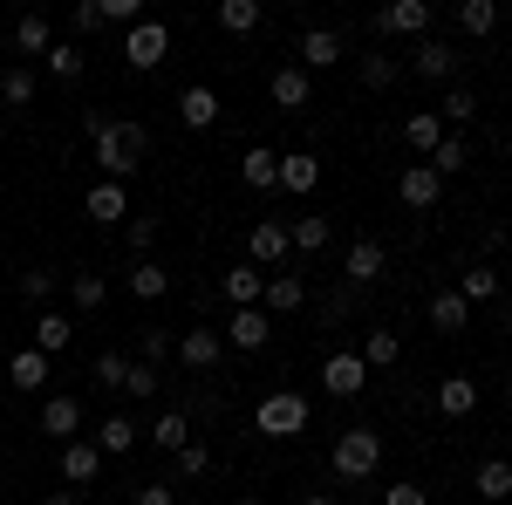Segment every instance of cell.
Wrapping results in <instances>:
<instances>
[{"mask_svg":"<svg viewBox=\"0 0 512 505\" xmlns=\"http://www.w3.org/2000/svg\"><path fill=\"white\" fill-rule=\"evenodd\" d=\"M82 130H89V144H96V164H103V178L110 185H123L137 164H144V151H151V130L130 117H103V110H82Z\"/></svg>","mask_w":512,"mask_h":505,"instance_id":"obj_1","label":"cell"},{"mask_svg":"<svg viewBox=\"0 0 512 505\" xmlns=\"http://www.w3.org/2000/svg\"><path fill=\"white\" fill-rule=\"evenodd\" d=\"M328 465H335V478H369V471L383 465V437L369 424H355L335 437V451H328Z\"/></svg>","mask_w":512,"mask_h":505,"instance_id":"obj_2","label":"cell"},{"mask_svg":"<svg viewBox=\"0 0 512 505\" xmlns=\"http://www.w3.org/2000/svg\"><path fill=\"white\" fill-rule=\"evenodd\" d=\"M253 430H260V437H301V430H308V396L274 389V396L253 410Z\"/></svg>","mask_w":512,"mask_h":505,"instance_id":"obj_3","label":"cell"},{"mask_svg":"<svg viewBox=\"0 0 512 505\" xmlns=\"http://www.w3.org/2000/svg\"><path fill=\"white\" fill-rule=\"evenodd\" d=\"M164 55H171V28H164V21L144 14L137 28H123V62H130V69H158Z\"/></svg>","mask_w":512,"mask_h":505,"instance_id":"obj_4","label":"cell"},{"mask_svg":"<svg viewBox=\"0 0 512 505\" xmlns=\"http://www.w3.org/2000/svg\"><path fill=\"white\" fill-rule=\"evenodd\" d=\"M246 253H253V267H260V273H280V267H287V253H294V239H287L280 219H260V226L246 233Z\"/></svg>","mask_w":512,"mask_h":505,"instance_id":"obj_5","label":"cell"},{"mask_svg":"<svg viewBox=\"0 0 512 505\" xmlns=\"http://www.w3.org/2000/svg\"><path fill=\"white\" fill-rule=\"evenodd\" d=\"M219 335H226L233 349H246V355H253V349H267V342H274V314H267V308H233Z\"/></svg>","mask_w":512,"mask_h":505,"instance_id":"obj_6","label":"cell"},{"mask_svg":"<svg viewBox=\"0 0 512 505\" xmlns=\"http://www.w3.org/2000/svg\"><path fill=\"white\" fill-rule=\"evenodd\" d=\"M410 76L451 82V76H458V48H451V41H437V35H424L417 48H410Z\"/></svg>","mask_w":512,"mask_h":505,"instance_id":"obj_7","label":"cell"},{"mask_svg":"<svg viewBox=\"0 0 512 505\" xmlns=\"http://www.w3.org/2000/svg\"><path fill=\"white\" fill-rule=\"evenodd\" d=\"M321 383H328V396H362V389H369V362L349 355V349H335L321 362Z\"/></svg>","mask_w":512,"mask_h":505,"instance_id":"obj_8","label":"cell"},{"mask_svg":"<svg viewBox=\"0 0 512 505\" xmlns=\"http://www.w3.org/2000/svg\"><path fill=\"white\" fill-rule=\"evenodd\" d=\"M396 198H403L410 212H437V198H444V178H437L431 164H410V171L396 178Z\"/></svg>","mask_w":512,"mask_h":505,"instance_id":"obj_9","label":"cell"},{"mask_svg":"<svg viewBox=\"0 0 512 505\" xmlns=\"http://www.w3.org/2000/svg\"><path fill=\"white\" fill-rule=\"evenodd\" d=\"M260 308L267 314H301L308 308V280H301V273H267V294H260Z\"/></svg>","mask_w":512,"mask_h":505,"instance_id":"obj_10","label":"cell"},{"mask_svg":"<svg viewBox=\"0 0 512 505\" xmlns=\"http://www.w3.org/2000/svg\"><path fill=\"white\" fill-rule=\"evenodd\" d=\"M321 185V157L315 151H280V192L287 198H308Z\"/></svg>","mask_w":512,"mask_h":505,"instance_id":"obj_11","label":"cell"},{"mask_svg":"<svg viewBox=\"0 0 512 505\" xmlns=\"http://www.w3.org/2000/svg\"><path fill=\"white\" fill-rule=\"evenodd\" d=\"M219 349H226V335L219 328H185V342H178V362L205 376V369H219Z\"/></svg>","mask_w":512,"mask_h":505,"instance_id":"obj_12","label":"cell"},{"mask_svg":"<svg viewBox=\"0 0 512 505\" xmlns=\"http://www.w3.org/2000/svg\"><path fill=\"white\" fill-rule=\"evenodd\" d=\"M424 28H431V7H424V0H390V7L376 14V35H417L424 41Z\"/></svg>","mask_w":512,"mask_h":505,"instance_id":"obj_13","label":"cell"},{"mask_svg":"<svg viewBox=\"0 0 512 505\" xmlns=\"http://www.w3.org/2000/svg\"><path fill=\"white\" fill-rule=\"evenodd\" d=\"M96 471H103L96 437H69V444H62V478H69V485H96Z\"/></svg>","mask_w":512,"mask_h":505,"instance_id":"obj_14","label":"cell"},{"mask_svg":"<svg viewBox=\"0 0 512 505\" xmlns=\"http://www.w3.org/2000/svg\"><path fill=\"white\" fill-rule=\"evenodd\" d=\"M267 96H274L280 110H308L315 82H308V69H301V62H287V69H274V82H267Z\"/></svg>","mask_w":512,"mask_h":505,"instance_id":"obj_15","label":"cell"},{"mask_svg":"<svg viewBox=\"0 0 512 505\" xmlns=\"http://www.w3.org/2000/svg\"><path fill=\"white\" fill-rule=\"evenodd\" d=\"M472 410H478V383H472V376H444V383H437V417L465 424Z\"/></svg>","mask_w":512,"mask_h":505,"instance_id":"obj_16","label":"cell"},{"mask_svg":"<svg viewBox=\"0 0 512 505\" xmlns=\"http://www.w3.org/2000/svg\"><path fill=\"white\" fill-rule=\"evenodd\" d=\"M82 205H89V219H96V226H117V219H130V192H123V185H110V178H96Z\"/></svg>","mask_w":512,"mask_h":505,"instance_id":"obj_17","label":"cell"},{"mask_svg":"<svg viewBox=\"0 0 512 505\" xmlns=\"http://www.w3.org/2000/svg\"><path fill=\"white\" fill-rule=\"evenodd\" d=\"M383 267H390V253H383V239H355L349 260H342V273H349L355 287H369V280H383Z\"/></svg>","mask_w":512,"mask_h":505,"instance_id":"obj_18","label":"cell"},{"mask_svg":"<svg viewBox=\"0 0 512 505\" xmlns=\"http://www.w3.org/2000/svg\"><path fill=\"white\" fill-rule=\"evenodd\" d=\"M219 294H226L233 308H260V294H267V273L253 267V260H246V267H226V280H219Z\"/></svg>","mask_w":512,"mask_h":505,"instance_id":"obj_19","label":"cell"},{"mask_svg":"<svg viewBox=\"0 0 512 505\" xmlns=\"http://www.w3.org/2000/svg\"><path fill=\"white\" fill-rule=\"evenodd\" d=\"M465 321H472V301H465L458 287H437L431 294V328L437 335H465Z\"/></svg>","mask_w":512,"mask_h":505,"instance_id":"obj_20","label":"cell"},{"mask_svg":"<svg viewBox=\"0 0 512 505\" xmlns=\"http://www.w3.org/2000/svg\"><path fill=\"white\" fill-rule=\"evenodd\" d=\"M178 123H185V130H212V123H219V89L192 82V89L178 96Z\"/></svg>","mask_w":512,"mask_h":505,"instance_id":"obj_21","label":"cell"},{"mask_svg":"<svg viewBox=\"0 0 512 505\" xmlns=\"http://www.w3.org/2000/svg\"><path fill=\"white\" fill-rule=\"evenodd\" d=\"M69 342H76V321H69V314H55V308H41V314H35V349L55 362Z\"/></svg>","mask_w":512,"mask_h":505,"instance_id":"obj_22","label":"cell"},{"mask_svg":"<svg viewBox=\"0 0 512 505\" xmlns=\"http://www.w3.org/2000/svg\"><path fill=\"white\" fill-rule=\"evenodd\" d=\"M294 55H301V69H335V62H342V35H328V28H308Z\"/></svg>","mask_w":512,"mask_h":505,"instance_id":"obj_23","label":"cell"},{"mask_svg":"<svg viewBox=\"0 0 512 505\" xmlns=\"http://www.w3.org/2000/svg\"><path fill=\"white\" fill-rule=\"evenodd\" d=\"M403 144L431 157L437 144H444V117H437V110H410V117H403Z\"/></svg>","mask_w":512,"mask_h":505,"instance_id":"obj_24","label":"cell"},{"mask_svg":"<svg viewBox=\"0 0 512 505\" xmlns=\"http://www.w3.org/2000/svg\"><path fill=\"white\" fill-rule=\"evenodd\" d=\"M239 178H246L253 192H274V185H280V157L267 151V144H253V151L239 157Z\"/></svg>","mask_w":512,"mask_h":505,"instance_id":"obj_25","label":"cell"},{"mask_svg":"<svg viewBox=\"0 0 512 505\" xmlns=\"http://www.w3.org/2000/svg\"><path fill=\"white\" fill-rule=\"evenodd\" d=\"M41 430H48V437H76L82 430V403L76 396H48V403H41Z\"/></svg>","mask_w":512,"mask_h":505,"instance_id":"obj_26","label":"cell"},{"mask_svg":"<svg viewBox=\"0 0 512 505\" xmlns=\"http://www.w3.org/2000/svg\"><path fill=\"white\" fill-rule=\"evenodd\" d=\"M144 444V430L130 424V417H103V430H96V451L103 458H123V451H137Z\"/></svg>","mask_w":512,"mask_h":505,"instance_id":"obj_27","label":"cell"},{"mask_svg":"<svg viewBox=\"0 0 512 505\" xmlns=\"http://www.w3.org/2000/svg\"><path fill=\"white\" fill-rule=\"evenodd\" d=\"M151 444H158V451H171V458H178V451H185V444H192V417H185V410H164L158 424H151Z\"/></svg>","mask_w":512,"mask_h":505,"instance_id":"obj_28","label":"cell"},{"mask_svg":"<svg viewBox=\"0 0 512 505\" xmlns=\"http://www.w3.org/2000/svg\"><path fill=\"white\" fill-rule=\"evenodd\" d=\"M14 48H21V55H48V48H55L48 14H21V21H14Z\"/></svg>","mask_w":512,"mask_h":505,"instance_id":"obj_29","label":"cell"},{"mask_svg":"<svg viewBox=\"0 0 512 505\" xmlns=\"http://www.w3.org/2000/svg\"><path fill=\"white\" fill-rule=\"evenodd\" d=\"M362 362H369V369H396V362H403L396 328H369V335H362Z\"/></svg>","mask_w":512,"mask_h":505,"instance_id":"obj_30","label":"cell"},{"mask_svg":"<svg viewBox=\"0 0 512 505\" xmlns=\"http://www.w3.org/2000/svg\"><path fill=\"white\" fill-rule=\"evenodd\" d=\"M472 485H478V499H492V505L512 499V465L506 458H485V465L472 471Z\"/></svg>","mask_w":512,"mask_h":505,"instance_id":"obj_31","label":"cell"},{"mask_svg":"<svg viewBox=\"0 0 512 505\" xmlns=\"http://www.w3.org/2000/svg\"><path fill=\"white\" fill-rule=\"evenodd\" d=\"M41 69H48L55 82H82V69H89V62H82V48H76V41H55V48L41 55Z\"/></svg>","mask_w":512,"mask_h":505,"instance_id":"obj_32","label":"cell"},{"mask_svg":"<svg viewBox=\"0 0 512 505\" xmlns=\"http://www.w3.org/2000/svg\"><path fill=\"white\" fill-rule=\"evenodd\" d=\"M130 294H137V301H164V294H171V273H164L158 260H137V267H130Z\"/></svg>","mask_w":512,"mask_h":505,"instance_id":"obj_33","label":"cell"},{"mask_svg":"<svg viewBox=\"0 0 512 505\" xmlns=\"http://www.w3.org/2000/svg\"><path fill=\"white\" fill-rule=\"evenodd\" d=\"M7 383H14V389H41V383H48V355H41V349H21L14 362H7Z\"/></svg>","mask_w":512,"mask_h":505,"instance_id":"obj_34","label":"cell"},{"mask_svg":"<svg viewBox=\"0 0 512 505\" xmlns=\"http://www.w3.org/2000/svg\"><path fill=\"white\" fill-rule=\"evenodd\" d=\"M69 301H76L82 314H96L110 301V280H103V273H69Z\"/></svg>","mask_w":512,"mask_h":505,"instance_id":"obj_35","label":"cell"},{"mask_svg":"<svg viewBox=\"0 0 512 505\" xmlns=\"http://www.w3.org/2000/svg\"><path fill=\"white\" fill-rule=\"evenodd\" d=\"M458 28H465L472 41L499 35V7H492V0H465V7H458Z\"/></svg>","mask_w":512,"mask_h":505,"instance_id":"obj_36","label":"cell"},{"mask_svg":"<svg viewBox=\"0 0 512 505\" xmlns=\"http://www.w3.org/2000/svg\"><path fill=\"white\" fill-rule=\"evenodd\" d=\"M424 164H431L437 178H451V171H465V164H472V144H465V137H451V130H444V144H437V151L424 157Z\"/></svg>","mask_w":512,"mask_h":505,"instance_id":"obj_37","label":"cell"},{"mask_svg":"<svg viewBox=\"0 0 512 505\" xmlns=\"http://www.w3.org/2000/svg\"><path fill=\"white\" fill-rule=\"evenodd\" d=\"M219 28L226 35H253L260 28V0H219Z\"/></svg>","mask_w":512,"mask_h":505,"instance_id":"obj_38","label":"cell"},{"mask_svg":"<svg viewBox=\"0 0 512 505\" xmlns=\"http://www.w3.org/2000/svg\"><path fill=\"white\" fill-rule=\"evenodd\" d=\"M396 82H403L396 55H362V89H396Z\"/></svg>","mask_w":512,"mask_h":505,"instance_id":"obj_39","label":"cell"},{"mask_svg":"<svg viewBox=\"0 0 512 505\" xmlns=\"http://www.w3.org/2000/svg\"><path fill=\"white\" fill-rule=\"evenodd\" d=\"M0 103H7V110H28V103H35V69H7V76H0Z\"/></svg>","mask_w":512,"mask_h":505,"instance_id":"obj_40","label":"cell"},{"mask_svg":"<svg viewBox=\"0 0 512 505\" xmlns=\"http://www.w3.org/2000/svg\"><path fill=\"white\" fill-rule=\"evenodd\" d=\"M437 117H444V123H472L478 117V96L465 89V82H451V89H444V103H437Z\"/></svg>","mask_w":512,"mask_h":505,"instance_id":"obj_41","label":"cell"},{"mask_svg":"<svg viewBox=\"0 0 512 505\" xmlns=\"http://www.w3.org/2000/svg\"><path fill=\"white\" fill-rule=\"evenodd\" d=\"M287 239H294V253H328V219H294Z\"/></svg>","mask_w":512,"mask_h":505,"instance_id":"obj_42","label":"cell"},{"mask_svg":"<svg viewBox=\"0 0 512 505\" xmlns=\"http://www.w3.org/2000/svg\"><path fill=\"white\" fill-rule=\"evenodd\" d=\"M458 294H465V301H499V273H492V267H465Z\"/></svg>","mask_w":512,"mask_h":505,"instance_id":"obj_43","label":"cell"},{"mask_svg":"<svg viewBox=\"0 0 512 505\" xmlns=\"http://www.w3.org/2000/svg\"><path fill=\"white\" fill-rule=\"evenodd\" d=\"M55 280H62L55 267H28V273H21V294H28L35 308H48V301H55Z\"/></svg>","mask_w":512,"mask_h":505,"instance_id":"obj_44","label":"cell"},{"mask_svg":"<svg viewBox=\"0 0 512 505\" xmlns=\"http://www.w3.org/2000/svg\"><path fill=\"white\" fill-rule=\"evenodd\" d=\"M158 389H164V376L151 369V362H137V355H130V376H123V396H158Z\"/></svg>","mask_w":512,"mask_h":505,"instance_id":"obj_45","label":"cell"},{"mask_svg":"<svg viewBox=\"0 0 512 505\" xmlns=\"http://www.w3.org/2000/svg\"><path fill=\"white\" fill-rule=\"evenodd\" d=\"M123 376H130V355H117V349L96 355V383L103 389H123Z\"/></svg>","mask_w":512,"mask_h":505,"instance_id":"obj_46","label":"cell"},{"mask_svg":"<svg viewBox=\"0 0 512 505\" xmlns=\"http://www.w3.org/2000/svg\"><path fill=\"white\" fill-rule=\"evenodd\" d=\"M205 471H212V451L205 444H185L178 451V478H205Z\"/></svg>","mask_w":512,"mask_h":505,"instance_id":"obj_47","label":"cell"},{"mask_svg":"<svg viewBox=\"0 0 512 505\" xmlns=\"http://www.w3.org/2000/svg\"><path fill=\"white\" fill-rule=\"evenodd\" d=\"M103 21H110V28H137L144 7H137V0H103Z\"/></svg>","mask_w":512,"mask_h":505,"instance_id":"obj_48","label":"cell"},{"mask_svg":"<svg viewBox=\"0 0 512 505\" xmlns=\"http://www.w3.org/2000/svg\"><path fill=\"white\" fill-rule=\"evenodd\" d=\"M123 239H130V253H151V246H158V219H130Z\"/></svg>","mask_w":512,"mask_h":505,"instance_id":"obj_49","label":"cell"},{"mask_svg":"<svg viewBox=\"0 0 512 505\" xmlns=\"http://www.w3.org/2000/svg\"><path fill=\"white\" fill-rule=\"evenodd\" d=\"M383 505H431V492H424V485H410V478H396L390 492H383Z\"/></svg>","mask_w":512,"mask_h":505,"instance_id":"obj_50","label":"cell"},{"mask_svg":"<svg viewBox=\"0 0 512 505\" xmlns=\"http://www.w3.org/2000/svg\"><path fill=\"white\" fill-rule=\"evenodd\" d=\"M137 362H151V369L164 362V328H144V335H137Z\"/></svg>","mask_w":512,"mask_h":505,"instance_id":"obj_51","label":"cell"},{"mask_svg":"<svg viewBox=\"0 0 512 505\" xmlns=\"http://www.w3.org/2000/svg\"><path fill=\"white\" fill-rule=\"evenodd\" d=\"M130 505H178V492H171V485H137V492H130Z\"/></svg>","mask_w":512,"mask_h":505,"instance_id":"obj_52","label":"cell"},{"mask_svg":"<svg viewBox=\"0 0 512 505\" xmlns=\"http://www.w3.org/2000/svg\"><path fill=\"white\" fill-rule=\"evenodd\" d=\"M76 28H82V35H96V28H110V21H103V0H82V7H76Z\"/></svg>","mask_w":512,"mask_h":505,"instance_id":"obj_53","label":"cell"},{"mask_svg":"<svg viewBox=\"0 0 512 505\" xmlns=\"http://www.w3.org/2000/svg\"><path fill=\"white\" fill-rule=\"evenodd\" d=\"M41 505H82V499H76V492H48Z\"/></svg>","mask_w":512,"mask_h":505,"instance_id":"obj_54","label":"cell"},{"mask_svg":"<svg viewBox=\"0 0 512 505\" xmlns=\"http://www.w3.org/2000/svg\"><path fill=\"white\" fill-rule=\"evenodd\" d=\"M301 505H342V499H335V492H308Z\"/></svg>","mask_w":512,"mask_h":505,"instance_id":"obj_55","label":"cell"},{"mask_svg":"<svg viewBox=\"0 0 512 505\" xmlns=\"http://www.w3.org/2000/svg\"><path fill=\"white\" fill-rule=\"evenodd\" d=\"M506 335H512V301H506Z\"/></svg>","mask_w":512,"mask_h":505,"instance_id":"obj_56","label":"cell"},{"mask_svg":"<svg viewBox=\"0 0 512 505\" xmlns=\"http://www.w3.org/2000/svg\"><path fill=\"white\" fill-rule=\"evenodd\" d=\"M239 505H267V499H239Z\"/></svg>","mask_w":512,"mask_h":505,"instance_id":"obj_57","label":"cell"},{"mask_svg":"<svg viewBox=\"0 0 512 505\" xmlns=\"http://www.w3.org/2000/svg\"><path fill=\"white\" fill-rule=\"evenodd\" d=\"M178 505H205V499H178Z\"/></svg>","mask_w":512,"mask_h":505,"instance_id":"obj_58","label":"cell"},{"mask_svg":"<svg viewBox=\"0 0 512 505\" xmlns=\"http://www.w3.org/2000/svg\"><path fill=\"white\" fill-rule=\"evenodd\" d=\"M506 396H512V376H506Z\"/></svg>","mask_w":512,"mask_h":505,"instance_id":"obj_59","label":"cell"}]
</instances>
